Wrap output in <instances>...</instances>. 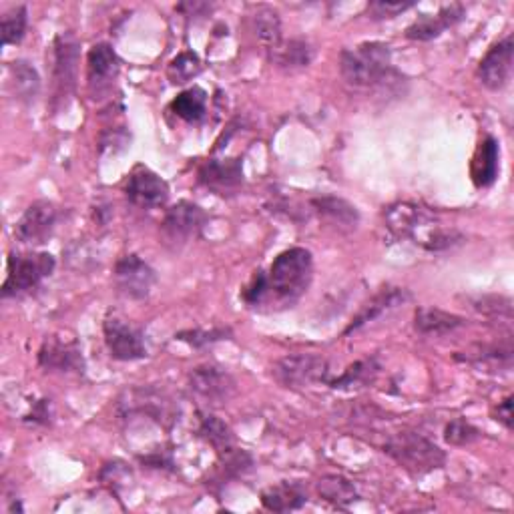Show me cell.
<instances>
[{"instance_id":"obj_1","label":"cell","mask_w":514,"mask_h":514,"mask_svg":"<svg viewBox=\"0 0 514 514\" xmlns=\"http://www.w3.org/2000/svg\"><path fill=\"white\" fill-rule=\"evenodd\" d=\"M314 280V257L306 247L282 251L268 272H255L241 292V300L255 312H282L294 308Z\"/></svg>"},{"instance_id":"obj_2","label":"cell","mask_w":514,"mask_h":514,"mask_svg":"<svg viewBox=\"0 0 514 514\" xmlns=\"http://www.w3.org/2000/svg\"><path fill=\"white\" fill-rule=\"evenodd\" d=\"M340 73L354 89H384L400 81V73L392 67L390 47L378 41L346 49L340 57Z\"/></svg>"},{"instance_id":"obj_3","label":"cell","mask_w":514,"mask_h":514,"mask_svg":"<svg viewBox=\"0 0 514 514\" xmlns=\"http://www.w3.org/2000/svg\"><path fill=\"white\" fill-rule=\"evenodd\" d=\"M382 452L412 476H424L444 466L446 452L414 430H400L386 438Z\"/></svg>"},{"instance_id":"obj_4","label":"cell","mask_w":514,"mask_h":514,"mask_svg":"<svg viewBox=\"0 0 514 514\" xmlns=\"http://www.w3.org/2000/svg\"><path fill=\"white\" fill-rule=\"evenodd\" d=\"M384 223L392 239L406 241L412 239L420 247L428 249L434 233L438 231V217L412 201H398L384 211Z\"/></svg>"},{"instance_id":"obj_5","label":"cell","mask_w":514,"mask_h":514,"mask_svg":"<svg viewBox=\"0 0 514 514\" xmlns=\"http://www.w3.org/2000/svg\"><path fill=\"white\" fill-rule=\"evenodd\" d=\"M55 257L47 251L17 253L7 260V280L3 284V298H19L39 288L55 272Z\"/></svg>"},{"instance_id":"obj_6","label":"cell","mask_w":514,"mask_h":514,"mask_svg":"<svg viewBox=\"0 0 514 514\" xmlns=\"http://www.w3.org/2000/svg\"><path fill=\"white\" fill-rule=\"evenodd\" d=\"M272 376L278 384L290 390L312 388L316 384H328L332 380L328 360L318 354L286 356L272 366Z\"/></svg>"},{"instance_id":"obj_7","label":"cell","mask_w":514,"mask_h":514,"mask_svg":"<svg viewBox=\"0 0 514 514\" xmlns=\"http://www.w3.org/2000/svg\"><path fill=\"white\" fill-rule=\"evenodd\" d=\"M55 65H53V105H67L75 95L81 45L71 33H61L55 39Z\"/></svg>"},{"instance_id":"obj_8","label":"cell","mask_w":514,"mask_h":514,"mask_svg":"<svg viewBox=\"0 0 514 514\" xmlns=\"http://www.w3.org/2000/svg\"><path fill=\"white\" fill-rule=\"evenodd\" d=\"M207 223V213L193 201H177L165 211L161 233L173 247H183L201 235Z\"/></svg>"},{"instance_id":"obj_9","label":"cell","mask_w":514,"mask_h":514,"mask_svg":"<svg viewBox=\"0 0 514 514\" xmlns=\"http://www.w3.org/2000/svg\"><path fill=\"white\" fill-rule=\"evenodd\" d=\"M157 284L155 270L143 262L139 255L129 253L115 266V286L127 300H145Z\"/></svg>"},{"instance_id":"obj_10","label":"cell","mask_w":514,"mask_h":514,"mask_svg":"<svg viewBox=\"0 0 514 514\" xmlns=\"http://www.w3.org/2000/svg\"><path fill=\"white\" fill-rule=\"evenodd\" d=\"M59 209L53 201L39 199L31 203L15 225V237L27 245H43L55 233Z\"/></svg>"},{"instance_id":"obj_11","label":"cell","mask_w":514,"mask_h":514,"mask_svg":"<svg viewBox=\"0 0 514 514\" xmlns=\"http://www.w3.org/2000/svg\"><path fill=\"white\" fill-rule=\"evenodd\" d=\"M235 386V378L215 364H203L189 372L191 392L209 406L225 404L235 394Z\"/></svg>"},{"instance_id":"obj_12","label":"cell","mask_w":514,"mask_h":514,"mask_svg":"<svg viewBox=\"0 0 514 514\" xmlns=\"http://www.w3.org/2000/svg\"><path fill=\"white\" fill-rule=\"evenodd\" d=\"M103 334L113 360L135 362V360L147 358V346H145L143 334L137 328L123 322L121 318H115V316L105 318Z\"/></svg>"},{"instance_id":"obj_13","label":"cell","mask_w":514,"mask_h":514,"mask_svg":"<svg viewBox=\"0 0 514 514\" xmlns=\"http://www.w3.org/2000/svg\"><path fill=\"white\" fill-rule=\"evenodd\" d=\"M125 195L129 203L141 209L163 207L169 199V185L155 171L145 165H137L125 185Z\"/></svg>"},{"instance_id":"obj_14","label":"cell","mask_w":514,"mask_h":514,"mask_svg":"<svg viewBox=\"0 0 514 514\" xmlns=\"http://www.w3.org/2000/svg\"><path fill=\"white\" fill-rule=\"evenodd\" d=\"M121 73V61L115 49L107 43L95 45L87 55V83L93 97H103L111 93L117 77Z\"/></svg>"},{"instance_id":"obj_15","label":"cell","mask_w":514,"mask_h":514,"mask_svg":"<svg viewBox=\"0 0 514 514\" xmlns=\"http://www.w3.org/2000/svg\"><path fill=\"white\" fill-rule=\"evenodd\" d=\"M39 366L47 372L61 374H83L85 358L77 344V340H67L59 336H51L43 342L39 350Z\"/></svg>"},{"instance_id":"obj_16","label":"cell","mask_w":514,"mask_h":514,"mask_svg":"<svg viewBox=\"0 0 514 514\" xmlns=\"http://www.w3.org/2000/svg\"><path fill=\"white\" fill-rule=\"evenodd\" d=\"M512 61H514V43L508 35L488 49L478 65V79L490 91H502L512 77Z\"/></svg>"},{"instance_id":"obj_17","label":"cell","mask_w":514,"mask_h":514,"mask_svg":"<svg viewBox=\"0 0 514 514\" xmlns=\"http://www.w3.org/2000/svg\"><path fill=\"white\" fill-rule=\"evenodd\" d=\"M121 410H123L125 418H131V416L139 414V416H147V418L157 420L161 426H165L173 420L171 402L155 390H131V392H127V400L121 402Z\"/></svg>"},{"instance_id":"obj_18","label":"cell","mask_w":514,"mask_h":514,"mask_svg":"<svg viewBox=\"0 0 514 514\" xmlns=\"http://www.w3.org/2000/svg\"><path fill=\"white\" fill-rule=\"evenodd\" d=\"M199 183L221 195L243 185V167L239 159H209L199 167Z\"/></svg>"},{"instance_id":"obj_19","label":"cell","mask_w":514,"mask_h":514,"mask_svg":"<svg viewBox=\"0 0 514 514\" xmlns=\"http://www.w3.org/2000/svg\"><path fill=\"white\" fill-rule=\"evenodd\" d=\"M412 300V294L404 288H384L380 290L358 314L356 318L350 322V326L344 330V336H350L352 332H358L360 328H364L366 324L382 318L384 314L392 312L394 308L404 306L406 302Z\"/></svg>"},{"instance_id":"obj_20","label":"cell","mask_w":514,"mask_h":514,"mask_svg":"<svg viewBox=\"0 0 514 514\" xmlns=\"http://www.w3.org/2000/svg\"><path fill=\"white\" fill-rule=\"evenodd\" d=\"M464 13L466 11L462 5H450L440 9L436 15H422L406 29V37L410 41H420V43L438 39L446 29H452L454 25H458L464 19Z\"/></svg>"},{"instance_id":"obj_21","label":"cell","mask_w":514,"mask_h":514,"mask_svg":"<svg viewBox=\"0 0 514 514\" xmlns=\"http://www.w3.org/2000/svg\"><path fill=\"white\" fill-rule=\"evenodd\" d=\"M498 171H500V145H498L496 137L486 135L478 143L472 163H470L472 183L478 189H486L496 181Z\"/></svg>"},{"instance_id":"obj_22","label":"cell","mask_w":514,"mask_h":514,"mask_svg":"<svg viewBox=\"0 0 514 514\" xmlns=\"http://www.w3.org/2000/svg\"><path fill=\"white\" fill-rule=\"evenodd\" d=\"M310 207L314 213H318L322 219L334 223L340 229H356V225L360 223V213L358 209L342 199V197H334V195H322V197H314L310 199Z\"/></svg>"},{"instance_id":"obj_23","label":"cell","mask_w":514,"mask_h":514,"mask_svg":"<svg viewBox=\"0 0 514 514\" xmlns=\"http://www.w3.org/2000/svg\"><path fill=\"white\" fill-rule=\"evenodd\" d=\"M9 89L23 105L37 101L41 93V77L37 69L27 61H15L9 65Z\"/></svg>"},{"instance_id":"obj_24","label":"cell","mask_w":514,"mask_h":514,"mask_svg":"<svg viewBox=\"0 0 514 514\" xmlns=\"http://www.w3.org/2000/svg\"><path fill=\"white\" fill-rule=\"evenodd\" d=\"M464 324V318L440 308H418L414 314V330L422 336H446Z\"/></svg>"},{"instance_id":"obj_25","label":"cell","mask_w":514,"mask_h":514,"mask_svg":"<svg viewBox=\"0 0 514 514\" xmlns=\"http://www.w3.org/2000/svg\"><path fill=\"white\" fill-rule=\"evenodd\" d=\"M308 502L306 490L296 482H282L278 486H270L262 492L264 508L272 512H292L300 510Z\"/></svg>"},{"instance_id":"obj_26","label":"cell","mask_w":514,"mask_h":514,"mask_svg":"<svg viewBox=\"0 0 514 514\" xmlns=\"http://www.w3.org/2000/svg\"><path fill=\"white\" fill-rule=\"evenodd\" d=\"M171 113L187 123H199L207 113V93L193 85L185 91H181L169 105Z\"/></svg>"},{"instance_id":"obj_27","label":"cell","mask_w":514,"mask_h":514,"mask_svg":"<svg viewBox=\"0 0 514 514\" xmlns=\"http://www.w3.org/2000/svg\"><path fill=\"white\" fill-rule=\"evenodd\" d=\"M251 29L270 51L282 43V21L280 13L272 7H257L251 17Z\"/></svg>"},{"instance_id":"obj_28","label":"cell","mask_w":514,"mask_h":514,"mask_svg":"<svg viewBox=\"0 0 514 514\" xmlns=\"http://www.w3.org/2000/svg\"><path fill=\"white\" fill-rule=\"evenodd\" d=\"M272 53V61L288 71H296V69H304L312 63L314 59V51L310 47L308 41L302 39H294L288 43H280Z\"/></svg>"},{"instance_id":"obj_29","label":"cell","mask_w":514,"mask_h":514,"mask_svg":"<svg viewBox=\"0 0 514 514\" xmlns=\"http://www.w3.org/2000/svg\"><path fill=\"white\" fill-rule=\"evenodd\" d=\"M380 372V364L376 358H366L360 360L356 364H352L350 368L344 370L342 376L332 378L328 382V386L336 388V390H348V388H362V386H370L376 376Z\"/></svg>"},{"instance_id":"obj_30","label":"cell","mask_w":514,"mask_h":514,"mask_svg":"<svg viewBox=\"0 0 514 514\" xmlns=\"http://www.w3.org/2000/svg\"><path fill=\"white\" fill-rule=\"evenodd\" d=\"M199 436L207 444H211L217 450L219 456L235 448V438H233L231 428L221 418H217L213 414H201V418H199Z\"/></svg>"},{"instance_id":"obj_31","label":"cell","mask_w":514,"mask_h":514,"mask_svg":"<svg viewBox=\"0 0 514 514\" xmlns=\"http://www.w3.org/2000/svg\"><path fill=\"white\" fill-rule=\"evenodd\" d=\"M318 494L326 502H332L338 508H346L348 504L358 500V490H356L354 482L348 480L346 476H340V474L324 476L318 482Z\"/></svg>"},{"instance_id":"obj_32","label":"cell","mask_w":514,"mask_h":514,"mask_svg":"<svg viewBox=\"0 0 514 514\" xmlns=\"http://www.w3.org/2000/svg\"><path fill=\"white\" fill-rule=\"evenodd\" d=\"M203 65H201V59L195 55V53H181L177 55L169 67H167V77L173 85H185L189 81H193L199 73H201Z\"/></svg>"},{"instance_id":"obj_33","label":"cell","mask_w":514,"mask_h":514,"mask_svg":"<svg viewBox=\"0 0 514 514\" xmlns=\"http://www.w3.org/2000/svg\"><path fill=\"white\" fill-rule=\"evenodd\" d=\"M458 360L472 362V364H494V366H506L510 368L512 362V344L510 338L504 344H494V346H482L476 350V354L468 356H456Z\"/></svg>"},{"instance_id":"obj_34","label":"cell","mask_w":514,"mask_h":514,"mask_svg":"<svg viewBox=\"0 0 514 514\" xmlns=\"http://www.w3.org/2000/svg\"><path fill=\"white\" fill-rule=\"evenodd\" d=\"M27 7H13L3 15V45H19L27 35Z\"/></svg>"},{"instance_id":"obj_35","label":"cell","mask_w":514,"mask_h":514,"mask_svg":"<svg viewBox=\"0 0 514 514\" xmlns=\"http://www.w3.org/2000/svg\"><path fill=\"white\" fill-rule=\"evenodd\" d=\"M482 438V432L466 418H454L444 428V440L450 446H468Z\"/></svg>"},{"instance_id":"obj_36","label":"cell","mask_w":514,"mask_h":514,"mask_svg":"<svg viewBox=\"0 0 514 514\" xmlns=\"http://www.w3.org/2000/svg\"><path fill=\"white\" fill-rule=\"evenodd\" d=\"M175 338L179 342H185L187 346L201 350L205 346H211L215 342L227 340L231 338V330L229 328H211V330H183L179 334H175Z\"/></svg>"},{"instance_id":"obj_37","label":"cell","mask_w":514,"mask_h":514,"mask_svg":"<svg viewBox=\"0 0 514 514\" xmlns=\"http://www.w3.org/2000/svg\"><path fill=\"white\" fill-rule=\"evenodd\" d=\"M416 3H392V0H374L368 5V15L374 21H384V19H394L400 13H406L414 9Z\"/></svg>"},{"instance_id":"obj_38","label":"cell","mask_w":514,"mask_h":514,"mask_svg":"<svg viewBox=\"0 0 514 514\" xmlns=\"http://www.w3.org/2000/svg\"><path fill=\"white\" fill-rule=\"evenodd\" d=\"M27 424H33V426H47L51 424L53 420V406H51V400H39V402H33L29 414H25L23 418Z\"/></svg>"},{"instance_id":"obj_39","label":"cell","mask_w":514,"mask_h":514,"mask_svg":"<svg viewBox=\"0 0 514 514\" xmlns=\"http://www.w3.org/2000/svg\"><path fill=\"white\" fill-rule=\"evenodd\" d=\"M494 420L500 422L506 430H512V396H506L492 412Z\"/></svg>"},{"instance_id":"obj_40","label":"cell","mask_w":514,"mask_h":514,"mask_svg":"<svg viewBox=\"0 0 514 514\" xmlns=\"http://www.w3.org/2000/svg\"><path fill=\"white\" fill-rule=\"evenodd\" d=\"M177 11L185 13V17H193V15H201V13L211 11V5H207V3H183V5L177 7Z\"/></svg>"}]
</instances>
